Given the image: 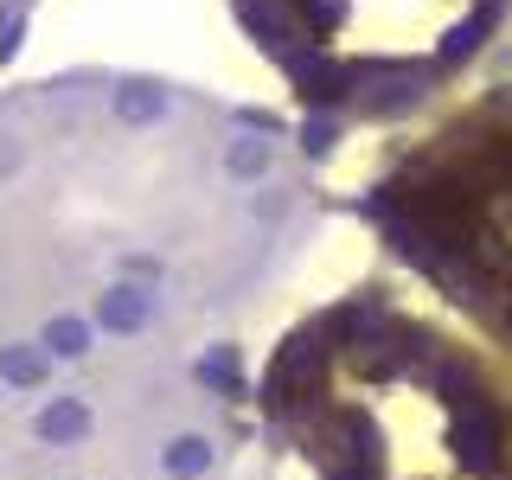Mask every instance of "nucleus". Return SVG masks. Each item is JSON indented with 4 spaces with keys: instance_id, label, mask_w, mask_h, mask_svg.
I'll return each instance as SVG.
<instances>
[{
    "instance_id": "nucleus-1",
    "label": "nucleus",
    "mask_w": 512,
    "mask_h": 480,
    "mask_svg": "<svg viewBox=\"0 0 512 480\" xmlns=\"http://www.w3.org/2000/svg\"><path fill=\"white\" fill-rule=\"evenodd\" d=\"M314 224V160L263 109L135 71L7 90V384L218 352V333L295 263Z\"/></svg>"
},
{
    "instance_id": "nucleus-2",
    "label": "nucleus",
    "mask_w": 512,
    "mask_h": 480,
    "mask_svg": "<svg viewBox=\"0 0 512 480\" xmlns=\"http://www.w3.org/2000/svg\"><path fill=\"white\" fill-rule=\"evenodd\" d=\"M256 416L314 480H512V378L384 282L288 333Z\"/></svg>"
},
{
    "instance_id": "nucleus-3",
    "label": "nucleus",
    "mask_w": 512,
    "mask_h": 480,
    "mask_svg": "<svg viewBox=\"0 0 512 480\" xmlns=\"http://www.w3.org/2000/svg\"><path fill=\"white\" fill-rule=\"evenodd\" d=\"M7 480H269V468L231 372L186 352L13 378Z\"/></svg>"
},
{
    "instance_id": "nucleus-4",
    "label": "nucleus",
    "mask_w": 512,
    "mask_h": 480,
    "mask_svg": "<svg viewBox=\"0 0 512 480\" xmlns=\"http://www.w3.org/2000/svg\"><path fill=\"white\" fill-rule=\"evenodd\" d=\"M244 39L308 116L404 122L500 52L512 0H231Z\"/></svg>"
},
{
    "instance_id": "nucleus-5",
    "label": "nucleus",
    "mask_w": 512,
    "mask_h": 480,
    "mask_svg": "<svg viewBox=\"0 0 512 480\" xmlns=\"http://www.w3.org/2000/svg\"><path fill=\"white\" fill-rule=\"evenodd\" d=\"M397 250L512 359V128L442 135L397 186H378Z\"/></svg>"
},
{
    "instance_id": "nucleus-6",
    "label": "nucleus",
    "mask_w": 512,
    "mask_h": 480,
    "mask_svg": "<svg viewBox=\"0 0 512 480\" xmlns=\"http://www.w3.org/2000/svg\"><path fill=\"white\" fill-rule=\"evenodd\" d=\"M32 0H7V52H20V32H26Z\"/></svg>"
}]
</instances>
